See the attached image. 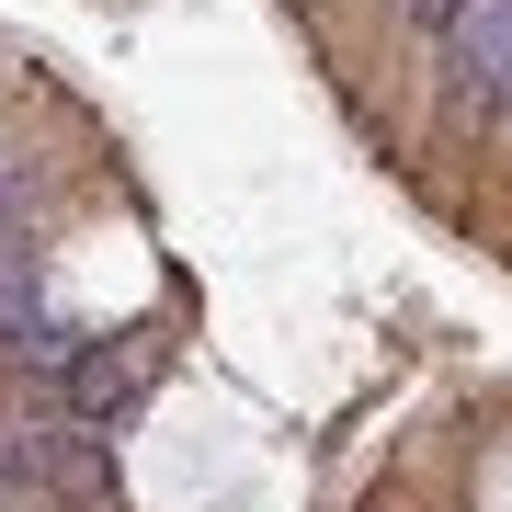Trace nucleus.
<instances>
[{
    "instance_id": "obj_1",
    "label": "nucleus",
    "mask_w": 512,
    "mask_h": 512,
    "mask_svg": "<svg viewBox=\"0 0 512 512\" xmlns=\"http://www.w3.org/2000/svg\"><path fill=\"white\" fill-rule=\"evenodd\" d=\"M0 467H12L23 490H57V501H103V444L80 433V421H12V433H0Z\"/></svg>"
},
{
    "instance_id": "obj_2",
    "label": "nucleus",
    "mask_w": 512,
    "mask_h": 512,
    "mask_svg": "<svg viewBox=\"0 0 512 512\" xmlns=\"http://www.w3.org/2000/svg\"><path fill=\"white\" fill-rule=\"evenodd\" d=\"M456 69L478 80V103H501L512 114V0H456Z\"/></svg>"
},
{
    "instance_id": "obj_3",
    "label": "nucleus",
    "mask_w": 512,
    "mask_h": 512,
    "mask_svg": "<svg viewBox=\"0 0 512 512\" xmlns=\"http://www.w3.org/2000/svg\"><path fill=\"white\" fill-rule=\"evenodd\" d=\"M148 376H160V342H126V353H69V399L80 410H137L148 399Z\"/></svg>"
}]
</instances>
